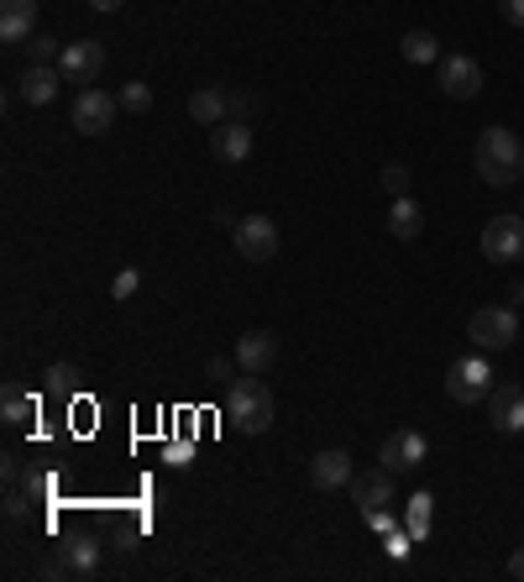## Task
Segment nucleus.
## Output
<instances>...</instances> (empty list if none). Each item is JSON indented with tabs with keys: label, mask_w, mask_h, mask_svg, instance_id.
Instances as JSON below:
<instances>
[{
	"label": "nucleus",
	"mask_w": 524,
	"mask_h": 582,
	"mask_svg": "<svg viewBox=\"0 0 524 582\" xmlns=\"http://www.w3.org/2000/svg\"><path fill=\"white\" fill-rule=\"evenodd\" d=\"M32 64H58L64 58V37H48V32H32Z\"/></svg>",
	"instance_id": "25"
},
{
	"label": "nucleus",
	"mask_w": 524,
	"mask_h": 582,
	"mask_svg": "<svg viewBox=\"0 0 524 582\" xmlns=\"http://www.w3.org/2000/svg\"><path fill=\"white\" fill-rule=\"evenodd\" d=\"M237 373H241L237 357H210V363H205V378H210V384H231Z\"/></svg>",
	"instance_id": "28"
},
{
	"label": "nucleus",
	"mask_w": 524,
	"mask_h": 582,
	"mask_svg": "<svg viewBox=\"0 0 524 582\" xmlns=\"http://www.w3.org/2000/svg\"><path fill=\"white\" fill-rule=\"evenodd\" d=\"M43 378H48V393H53V399H69L73 384H79V367H73V363H53Z\"/></svg>",
	"instance_id": "24"
},
{
	"label": "nucleus",
	"mask_w": 524,
	"mask_h": 582,
	"mask_svg": "<svg viewBox=\"0 0 524 582\" xmlns=\"http://www.w3.org/2000/svg\"><path fill=\"white\" fill-rule=\"evenodd\" d=\"M273 414H278L273 388L262 384L258 373H241V378L226 384V420L237 425L241 436H267L273 431Z\"/></svg>",
	"instance_id": "2"
},
{
	"label": "nucleus",
	"mask_w": 524,
	"mask_h": 582,
	"mask_svg": "<svg viewBox=\"0 0 524 582\" xmlns=\"http://www.w3.org/2000/svg\"><path fill=\"white\" fill-rule=\"evenodd\" d=\"M509 578H520V582H524V546L514 551V557H509Z\"/></svg>",
	"instance_id": "32"
},
{
	"label": "nucleus",
	"mask_w": 524,
	"mask_h": 582,
	"mask_svg": "<svg viewBox=\"0 0 524 582\" xmlns=\"http://www.w3.org/2000/svg\"><path fill=\"white\" fill-rule=\"evenodd\" d=\"M482 252L488 263H520L524 258V216H493L482 226Z\"/></svg>",
	"instance_id": "8"
},
{
	"label": "nucleus",
	"mask_w": 524,
	"mask_h": 582,
	"mask_svg": "<svg viewBox=\"0 0 524 582\" xmlns=\"http://www.w3.org/2000/svg\"><path fill=\"white\" fill-rule=\"evenodd\" d=\"M37 393L32 388H22V384H5V393H0V420L5 425H26V420H37Z\"/></svg>",
	"instance_id": "21"
},
{
	"label": "nucleus",
	"mask_w": 524,
	"mask_h": 582,
	"mask_svg": "<svg viewBox=\"0 0 524 582\" xmlns=\"http://www.w3.org/2000/svg\"><path fill=\"white\" fill-rule=\"evenodd\" d=\"M58 69H64V79H73V84H95L100 69H105V43H95V37H73V43H64Z\"/></svg>",
	"instance_id": "9"
},
{
	"label": "nucleus",
	"mask_w": 524,
	"mask_h": 582,
	"mask_svg": "<svg viewBox=\"0 0 524 582\" xmlns=\"http://www.w3.org/2000/svg\"><path fill=\"white\" fill-rule=\"evenodd\" d=\"M409 179H414V169H409V163H399V158H394V163H383V190L394 194V199H399V194H409Z\"/></svg>",
	"instance_id": "26"
},
{
	"label": "nucleus",
	"mask_w": 524,
	"mask_h": 582,
	"mask_svg": "<svg viewBox=\"0 0 524 582\" xmlns=\"http://www.w3.org/2000/svg\"><path fill=\"white\" fill-rule=\"evenodd\" d=\"M352 478H357V461H352V452H341V446H331V452H320V457L310 461V483L320 488V493L352 488Z\"/></svg>",
	"instance_id": "15"
},
{
	"label": "nucleus",
	"mask_w": 524,
	"mask_h": 582,
	"mask_svg": "<svg viewBox=\"0 0 524 582\" xmlns=\"http://www.w3.org/2000/svg\"><path fill=\"white\" fill-rule=\"evenodd\" d=\"M121 111H126V116H147V111H152V84H143V79L121 84Z\"/></svg>",
	"instance_id": "23"
},
{
	"label": "nucleus",
	"mask_w": 524,
	"mask_h": 582,
	"mask_svg": "<svg viewBox=\"0 0 524 582\" xmlns=\"http://www.w3.org/2000/svg\"><path fill=\"white\" fill-rule=\"evenodd\" d=\"M90 5H95V11H121L126 0H90Z\"/></svg>",
	"instance_id": "34"
},
{
	"label": "nucleus",
	"mask_w": 524,
	"mask_h": 582,
	"mask_svg": "<svg viewBox=\"0 0 524 582\" xmlns=\"http://www.w3.org/2000/svg\"><path fill=\"white\" fill-rule=\"evenodd\" d=\"M472 169L482 184H493V190H509V184H520L524 173V142L509 132V126H482V137L472 147Z\"/></svg>",
	"instance_id": "1"
},
{
	"label": "nucleus",
	"mask_w": 524,
	"mask_h": 582,
	"mask_svg": "<svg viewBox=\"0 0 524 582\" xmlns=\"http://www.w3.org/2000/svg\"><path fill=\"white\" fill-rule=\"evenodd\" d=\"M420 461H425V436H420V431H394L378 452V467H388L394 478H399V472H414Z\"/></svg>",
	"instance_id": "13"
},
{
	"label": "nucleus",
	"mask_w": 524,
	"mask_h": 582,
	"mask_svg": "<svg viewBox=\"0 0 524 582\" xmlns=\"http://www.w3.org/2000/svg\"><path fill=\"white\" fill-rule=\"evenodd\" d=\"M231 357H237V367L241 373H273V363H278V336H273V331H241L237 336V352H231Z\"/></svg>",
	"instance_id": "11"
},
{
	"label": "nucleus",
	"mask_w": 524,
	"mask_h": 582,
	"mask_svg": "<svg viewBox=\"0 0 524 582\" xmlns=\"http://www.w3.org/2000/svg\"><path fill=\"white\" fill-rule=\"evenodd\" d=\"M352 504H357L362 514L388 510V504H394V472H388V467H367V472H357V478H352Z\"/></svg>",
	"instance_id": "14"
},
{
	"label": "nucleus",
	"mask_w": 524,
	"mask_h": 582,
	"mask_svg": "<svg viewBox=\"0 0 524 582\" xmlns=\"http://www.w3.org/2000/svg\"><path fill=\"white\" fill-rule=\"evenodd\" d=\"M53 557H58V567H64V578H95L100 540L95 535H73V540H64V546H53Z\"/></svg>",
	"instance_id": "16"
},
{
	"label": "nucleus",
	"mask_w": 524,
	"mask_h": 582,
	"mask_svg": "<svg viewBox=\"0 0 524 582\" xmlns=\"http://www.w3.org/2000/svg\"><path fill=\"white\" fill-rule=\"evenodd\" d=\"M58 84H64V69H58V64H26L16 95H22L26 105H48V100L58 95Z\"/></svg>",
	"instance_id": "18"
},
{
	"label": "nucleus",
	"mask_w": 524,
	"mask_h": 582,
	"mask_svg": "<svg viewBox=\"0 0 524 582\" xmlns=\"http://www.w3.org/2000/svg\"><path fill=\"white\" fill-rule=\"evenodd\" d=\"M137 289H143V273H137V267H121L116 278H111V294H116V299H132Z\"/></svg>",
	"instance_id": "27"
},
{
	"label": "nucleus",
	"mask_w": 524,
	"mask_h": 582,
	"mask_svg": "<svg viewBox=\"0 0 524 582\" xmlns=\"http://www.w3.org/2000/svg\"><path fill=\"white\" fill-rule=\"evenodd\" d=\"M190 116L200 126L231 122V90H220V84H200V90L190 95Z\"/></svg>",
	"instance_id": "19"
},
{
	"label": "nucleus",
	"mask_w": 524,
	"mask_h": 582,
	"mask_svg": "<svg viewBox=\"0 0 524 582\" xmlns=\"http://www.w3.org/2000/svg\"><path fill=\"white\" fill-rule=\"evenodd\" d=\"M488 420L499 436H524V388L520 384H503L488 393Z\"/></svg>",
	"instance_id": "12"
},
{
	"label": "nucleus",
	"mask_w": 524,
	"mask_h": 582,
	"mask_svg": "<svg viewBox=\"0 0 524 582\" xmlns=\"http://www.w3.org/2000/svg\"><path fill=\"white\" fill-rule=\"evenodd\" d=\"M499 16L509 26H524V0H499Z\"/></svg>",
	"instance_id": "30"
},
{
	"label": "nucleus",
	"mask_w": 524,
	"mask_h": 582,
	"mask_svg": "<svg viewBox=\"0 0 524 582\" xmlns=\"http://www.w3.org/2000/svg\"><path fill=\"white\" fill-rule=\"evenodd\" d=\"M405 58L409 64H441V43H435V32H425V26H414V32H405Z\"/></svg>",
	"instance_id": "22"
},
{
	"label": "nucleus",
	"mask_w": 524,
	"mask_h": 582,
	"mask_svg": "<svg viewBox=\"0 0 524 582\" xmlns=\"http://www.w3.org/2000/svg\"><path fill=\"white\" fill-rule=\"evenodd\" d=\"M520 316H514V305H482L472 310L467 320V341H472L477 352H503V346H514L520 341Z\"/></svg>",
	"instance_id": "3"
},
{
	"label": "nucleus",
	"mask_w": 524,
	"mask_h": 582,
	"mask_svg": "<svg viewBox=\"0 0 524 582\" xmlns=\"http://www.w3.org/2000/svg\"><path fill=\"white\" fill-rule=\"evenodd\" d=\"M388 231H394L399 242H414V237L425 231V210L414 205V194H399V199L388 205Z\"/></svg>",
	"instance_id": "20"
},
{
	"label": "nucleus",
	"mask_w": 524,
	"mask_h": 582,
	"mask_svg": "<svg viewBox=\"0 0 524 582\" xmlns=\"http://www.w3.org/2000/svg\"><path fill=\"white\" fill-rule=\"evenodd\" d=\"M435 79H441V90L452 100H477L482 95V64L467 58V53H446L441 64H435Z\"/></svg>",
	"instance_id": "7"
},
{
	"label": "nucleus",
	"mask_w": 524,
	"mask_h": 582,
	"mask_svg": "<svg viewBox=\"0 0 524 582\" xmlns=\"http://www.w3.org/2000/svg\"><path fill=\"white\" fill-rule=\"evenodd\" d=\"M231 237H237V252L247 263H273L278 258V220L273 216H241Z\"/></svg>",
	"instance_id": "6"
},
{
	"label": "nucleus",
	"mask_w": 524,
	"mask_h": 582,
	"mask_svg": "<svg viewBox=\"0 0 524 582\" xmlns=\"http://www.w3.org/2000/svg\"><path fill=\"white\" fill-rule=\"evenodd\" d=\"M252 126L247 122H220L210 126V158L215 163H231V169H241L247 158H252Z\"/></svg>",
	"instance_id": "10"
},
{
	"label": "nucleus",
	"mask_w": 524,
	"mask_h": 582,
	"mask_svg": "<svg viewBox=\"0 0 524 582\" xmlns=\"http://www.w3.org/2000/svg\"><path fill=\"white\" fill-rule=\"evenodd\" d=\"M37 0H0V43H32Z\"/></svg>",
	"instance_id": "17"
},
{
	"label": "nucleus",
	"mask_w": 524,
	"mask_h": 582,
	"mask_svg": "<svg viewBox=\"0 0 524 582\" xmlns=\"http://www.w3.org/2000/svg\"><path fill=\"white\" fill-rule=\"evenodd\" d=\"M509 305H524V278H514V284H509Z\"/></svg>",
	"instance_id": "33"
},
{
	"label": "nucleus",
	"mask_w": 524,
	"mask_h": 582,
	"mask_svg": "<svg viewBox=\"0 0 524 582\" xmlns=\"http://www.w3.org/2000/svg\"><path fill=\"white\" fill-rule=\"evenodd\" d=\"M446 393H452L456 404H482L493 393V367L482 363V357H456L452 373H446Z\"/></svg>",
	"instance_id": "5"
},
{
	"label": "nucleus",
	"mask_w": 524,
	"mask_h": 582,
	"mask_svg": "<svg viewBox=\"0 0 524 582\" xmlns=\"http://www.w3.org/2000/svg\"><path fill=\"white\" fill-rule=\"evenodd\" d=\"M22 520H26V499L11 493V499H5V525H22Z\"/></svg>",
	"instance_id": "31"
},
{
	"label": "nucleus",
	"mask_w": 524,
	"mask_h": 582,
	"mask_svg": "<svg viewBox=\"0 0 524 582\" xmlns=\"http://www.w3.org/2000/svg\"><path fill=\"white\" fill-rule=\"evenodd\" d=\"M520 341H524V331H520Z\"/></svg>",
	"instance_id": "35"
},
{
	"label": "nucleus",
	"mask_w": 524,
	"mask_h": 582,
	"mask_svg": "<svg viewBox=\"0 0 524 582\" xmlns=\"http://www.w3.org/2000/svg\"><path fill=\"white\" fill-rule=\"evenodd\" d=\"M116 111H121V95H105L95 84H84V90L73 95V132H79V137H105V132L116 126Z\"/></svg>",
	"instance_id": "4"
},
{
	"label": "nucleus",
	"mask_w": 524,
	"mask_h": 582,
	"mask_svg": "<svg viewBox=\"0 0 524 582\" xmlns=\"http://www.w3.org/2000/svg\"><path fill=\"white\" fill-rule=\"evenodd\" d=\"M252 111H258V100H252V95H241V90H231V122H247Z\"/></svg>",
	"instance_id": "29"
}]
</instances>
